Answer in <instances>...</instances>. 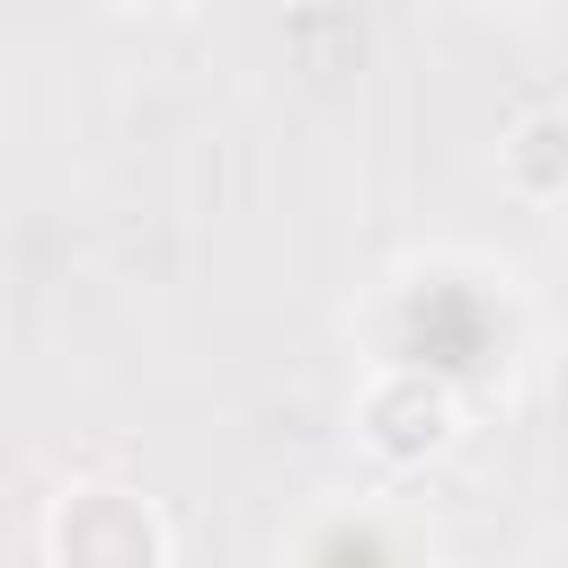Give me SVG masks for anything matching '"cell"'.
<instances>
[{"instance_id": "2", "label": "cell", "mask_w": 568, "mask_h": 568, "mask_svg": "<svg viewBox=\"0 0 568 568\" xmlns=\"http://www.w3.org/2000/svg\"><path fill=\"white\" fill-rule=\"evenodd\" d=\"M302 568H408V550L390 541L382 515H328V524L302 541Z\"/></svg>"}, {"instance_id": "1", "label": "cell", "mask_w": 568, "mask_h": 568, "mask_svg": "<svg viewBox=\"0 0 568 568\" xmlns=\"http://www.w3.org/2000/svg\"><path fill=\"white\" fill-rule=\"evenodd\" d=\"M399 364L408 373H444L470 382L488 364H506V302H488V284L470 275H426L399 302Z\"/></svg>"}]
</instances>
